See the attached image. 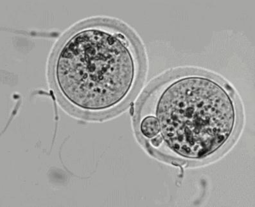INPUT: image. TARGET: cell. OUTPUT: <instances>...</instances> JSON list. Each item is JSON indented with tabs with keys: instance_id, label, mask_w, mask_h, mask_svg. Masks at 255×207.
I'll use <instances>...</instances> for the list:
<instances>
[{
	"instance_id": "cell-1",
	"label": "cell",
	"mask_w": 255,
	"mask_h": 207,
	"mask_svg": "<svg viewBox=\"0 0 255 207\" xmlns=\"http://www.w3.org/2000/svg\"><path fill=\"white\" fill-rule=\"evenodd\" d=\"M137 115H151L158 135L145 142L153 154L181 164L207 161L232 144L239 128L236 99L225 82L201 73L170 77L153 88Z\"/></svg>"
},
{
	"instance_id": "cell-2",
	"label": "cell",
	"mask_w": 255,
	"mask_h": 207,
	"mask_svg": "<svg viewBox=\"0 0 255 207\" xmlns=\"http://www.w3.org/2000/svg\"><path fill=\"white\" fill-rule=\"evenodd\" d=\"M141 61L131 35L116 24L88 21L63 40L52 66L57 97L66 108L90 119L123 107L138 83Z\"/></svg>"
}]
</instances>
